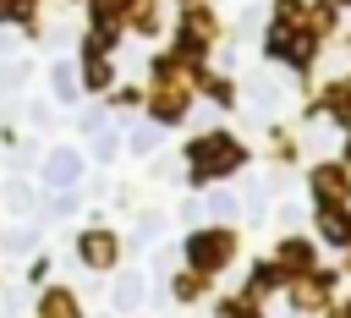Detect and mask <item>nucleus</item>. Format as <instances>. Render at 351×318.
Instances as JSON below:
<instances>
[{
	"label": "nucleus",
	"instance_id": "nucleus-1",
	"mask_svg": "<svg viewBox=\"0 0 351 318\" xmlns=\"http://www.w3.org/2000/svg\"><path fill=\"white\" fill-rule=\"evenodd\" d=\"M219 252H225V241H219V236H203V241H192V263H219Z\"/></svg>",
	"mask_w": 351,
	"mask_h": 318
},
{
	"label": "nucleus",
	"instance_id": "nucleus-3",
	"mask_svg": "<svg viewBox=\"0 0 351 318\" xmlns=\"http://www.w3.org/2000/svg\"><path fill=\"white\" fill-rule=\"evenodd\" d=\"M82 252H88L93 263H110V252H115V247H110L104 236H88V247H82Z\"/></svg>",
	"mask_w": 351,
	"mask_h": 318
},
{
	"label": "nucleus",
	"instance_id": "nucleus-2",
	"mask_svg": "<svg viewBox=\"0 0 351 318\" xmlns=\"http://www.w3.org/2000/svg\"><path fill=\"white\" fill-rule=\"evenodd\" d=\"M71 175H77V159H66V154H55V159H49V181L60 186V181H71Z\"/></svg>",
	"mask_w": 351,
	"mask_h": 318
},
{
	"label": "nucleus",
	"instance_id": "nucleus-4",
	"mask_svg": "<svg viewBox=\"0 0 351 318\" xmlns=\"http://www.w3.org/2000/svg\"><path fill=\"white\" fill-rule=\"evenodd\" d=\"M324 236H335V241H346V219H340V214H324Z\"/></svg>",
	"mask_w": 351,
	"mask_h": 318
}]
</instances>
